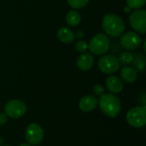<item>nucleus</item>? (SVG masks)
<instances>
[{
	"label": "nucleus",
	"mask_w": 146,
	"mask_h": 146,
	"mask_svg": "<svg viewBox=\"0 0 146 146\" xmlns=\"http://www.w3.org/2000/svg\"><path fill=\"white\" fill-rule=\"evenodd\" d=\"M94 64L93 56L89 53H83L77 59V66L82 71L90 70Z\"/></svg>",
	"instance_id": "12"
},
{
	"label": "nucleus",
	"mask_w": 146,
	"mask_h": 146,
	"mask_svg": "<svg viewBox=\"0 0 146 146\" xmlns=\"http://www.w3.org/2000/svg\"><path fill=\"white\" fill-rule=\"evenodd\" d=\"M102 26L105 33L113 38L121 36L125 30V23L123 20L119 15L113 13L107 14L103 17Z\"/></svg>",
	"instance_id": "1"
},
{
	"label": "nucleus",
	"mask_w": 146,
	"mask_h": 146,
	"mask_svg": "<svg viewBox=\"0 0 146 146\" xmlns=\"http://www.w3.org/2000/svg\"><path fill=\"white\" fill-rule=\"evenodd\" d=\"M129 21L131 27L139 33H146V11L145 9H137L133 11L130 17Z\"/></svg>",
	"instance_id": "7"
},
{
	"label": "nucleus",
	"mask_w": 146,
	"mask_h": 146,
	"mask_svg": "<svg viewBox=\"0 0 146 146\" xmlns=\"http://www.w3.org/2000/svg\"><path fill=\"white\" fill-rule=\"evenodd\" d=\"M121 63L114 55H105L98 61V68L104 74H113L119 70Z\"/></svg>",
	"instance_id": "5"
},
{
	"label": "nucleus",
	"mask_w": 146,
	"mask_h": 146,
	"mask_svg": "<svg viewBox=\"0 0 146 146\" xmlns=\"http://www.w3.org/2000/svg\"><path fill=\"white\" fill-rule=\"evenodd\" d=\"M75 49L80 53H84L88 49V44L85 41H78L75 44Z\"/></svg>",
	"instance_id": "20"
},
{
	"label": "nucleus",
	"mask_w": 146,
	"mask_h": 146,
	"mask_svg": "<svg viewBox=\"0 0 146 146\" xmlns=\"http://www.w3.org/2000/svg\"><path fill=\"white\" fill-rule=\"evenodd\" d=\"M56 36L61 42L65 44H70L74 42L75 38V35L73 33V31H71L68 27H60L57 30Z\"/></svg>",
	"instance_id": "13"
},
{
	"label": "nucleus",
	"mask_w": 146,
	"mask_h": 146,
	"mask_svg": "<svg viewBox=\"0 0 146 146\" xmlns=\"http://www.w3.org/2000/svg\"><path fill=\"white\" fill-rule=\"evenodd\" d=\"M98 104V101L94 96L86 95L80 100L79 107L83 112H91L97 108Z\"/></svg>",
	"instance_id": "10"
},
{
	"label": "nucleus",
	"mask_w": 146,
	"mask_h": 146,
	"mask_svg": "<svg viewBox=\"0 0 146 146\" xmlns=\"http://www.w3.org/2000/svg\"><path fill=\"white\" fill-rule=\"evenodd\" d=\"M120 74L121 79L127 83H133L138 77L137 71L133 68L128 66H125L124 68H122L121 69Z\"/></svg>",
	"instance_id": "14"
},
{
	"label": "nucleus",
	"mask_w": 146,
	"mask_h": 146,
	"mask_svg": "<svg viewBox=\"0 0 146 146\" xmlns=\"http://www.w3.org/2000/svg\"><path fill=\"white\" fill-rule=\"evenodd\" d=\"M4 146H10V145H4Z\"/></svg>",
	"instance_id": "25"
},
{
	"label": "nucleus",
	"mask_w": 146,
	"mask_h": 146,
	"mask_svg": "<svg viewBox=\"0 0 146 146\" xmlns=\"http://www.w3.org/2000/svg\"><path fill=\"white\" fill-rule=\"evenodd\" d=\"M8 121V116L4 113H0V126L4 125Z\"/></svg>",
	"instance_id": "22"
},
{
	"label": "nucleus",
	"mask_w": 146,
	"mask_h": 146,
	"mask_svg": "<svg viewBox=\"0 0 146 146\" xmlns=\"http://www.w3.org/2000/svg\"><path fill=\"white\" fill-rule=\"evenodd\" d=\"M133 68L138 72H143L145 68V57L142 53H137L133 56Z\"/></svg>",
	"instance_id": "15"
},
{
	"label": "nucleus",
	"mask_w": 146,
	"mask_h": 146,
	"mask_svg": "<svg viewBox=\"0 0 146 146\" xmlns=\"http://www.w3.org/2000/svg\"><path fill=\"white\" fill-rule=\"evenodd\" d=\"M93 92L97 96H102L104 93V87L100 84H97L93 87Z\"/></svg>",
	"instance_id": "21"
},
{
	"label": "nucleus",
	"mask_w": 146,
	"mask_h": 146,
	"mask_svg": "<svg viewBox=\"0 0 146 146\" xmlns=\"http://www.w3.org/2000/svg\"><path fill=\"white\" fill-rule=\"evenodd\" d=\"M5 114L14 119L21 118L23 116L27 111V106L25 103L19 99H13L9 101L4 108Z\"/></svg>",
	"instance_id": "6"
},
{
	"label": "nucleus",
	"mask_w": 146,
	"mask_h": 146,
	"mask_svg": "<svg viewBox=\"0 0 146 146\" xmlns=\"http://www.w3.org/2000/svg\"><path fill=\"white\" fill-rule=\"evenodd\" d=\"M2 143H3V140H2V139H0V145H1Z\"/></svg>",
	"instance_id": "24"
},
{
	"label": "nucleus",
	"mask_w": 146,
	"mask_h": 146,
	"mask_svg": "<svg viewBox=\"0 0 146 146\" xmlns=\"http://www.w3.org/2000/svg\"><path fill=\"white\" fill-rule=\"evenodd\" d=\"M127 123L136 128L142 127L146 124L145 107H135L131 109L126 116Z\"/></svg>",
	"instance_id": "4"
},
{
	"label": "nucleus",
	"mask_w": 146,
	"mask_h": 146,
	"mask_svg": "<svg viewBox=\"0 0 146 146\" xmlns=\"http://www.w3.org/2000/svg\"><path fill=\"white\" fill-rule=\"evenodd\" d=\"M146 0H127V3L129 9H139L145 4Z\"/></svg>",
	"instance_id": "19"
},
{
	"label": "nucleus",
	"mask_w": 146,
	"mask_h": 146,
	"mask_svg": "<svg viewBox=\"0 0 146 146\" xmlns=\"http://www.w3.org/2000/svg\"><path fill=\"white\" fill-rule=\"evenodd\" d=\"M80 15L75 10H70L66 16V21L70 27H76L80 23Z\"/></svg>",
	"instance_id": "16"
},
{
	"label": "nucleus",
	"mask_w": 146,
	"mask_h": 146,
	"mask_svg": "<svg viewBox=\"0 0 146 146\" xmlns=\"http://www.w3.org/2000/svg\"><path fill=\"white\" fill-rule=\"evenodd\" d=\"M118 60H119L120 63L127 66V65H129V64H131L133 62V56L130 51H124V52L121 53Z\"/></svg>",
	"instance_id": "17"
},
{
	"label": "nucleus",
	"mask_w": 146,
	"mask_h": 146,
	"mask_svg": "<svg viewBox=\"0 0 146 146\" xmlns=\"http://www.w3.org/2000/svg\"><path fill=\"white\" fill-rule=\"evenodd\" d=\"M120 43L122 48L128 50H135L140 47L142 38L135 32H127L121 36Z\"/></svg>",
	"instance_id": "8"
},
{
	"label": "nucleus",
	"mask_w": 146,
	"mask_h": 146,
	"mask_svg": "<svg viewBox=\"0 0 146 146\" xmlns=\"http://www.w3.org/2000/svg\"><path fill=\"white\" fill-rule=\"evenodd\" d=\"M106 87L112 93H119L123 89V82L117 76H110L106 80Z\"/></svg>",
	"instance_id": "11"
},
{
	"label": "nucleus",
	"mask_w": 146,
	"mask_h": 146,
	"mask_svg": "<svg viewBox=\"0 0 146 146\" xmlns=\"http://www.w3.org/2000/svg\"><path fill=\"white\" fill-rule=\"evenodd\" d=\"M99 107L103 113L111 118L116 117L121 110V104L120 99L114 94H103L100 96Z\"/></svg>",
	"instance_id": "2"
},
{
	"label": "nucleus",
	"mask_w": 146,
	"mask_h": 146,
	"mask_svg": "<svg viewBox=\"0 0 146 146\" xmlns=\"http://www.w3.org/2000/svg\"><path fill=\"white\" fill-rule=\"evenodd\" d=\"M110 47V40L104 33H97L91 39L88 48L94 55L100 56L105 54Z\"/></svg>",
	"instance_id": "3"
},
{
	"label": "nucleus",
	"mask_w": 146,
	"mask_h": 146,
	"mask_svg": "<svg viewBox=\"0 0 146 146\" xmlns=\"http://www.w3.org/2000/svg\"><path fill=\"white\" fill-rule=\"evenodd\" d=\"M89 1L90 0H68V3L73 9H82L85 6H86Z\"/></svg>",
	"instance_id": "18"
},
{
	"label": "nucleus",
	"mask_w": 146,
	"mask_h": 146,
	"mask_svg": "<svg viewBox=\"0 0 146 146\" xmlns=\"http://www.w3.org/2000/svg\"><path fill=\"white\" fill-rule=\"evenodd\" d=\"M20 146H31V145H30V144H26V143H25V144H21Z\"/></svg>",
	"instance_id": "23"
},
{
	"label": "nucleus",
	"mask_w": 146,
	"mask_h": 146,
	"mask_svg": "<svg viewBox=\"0 0 146 146\" xmlns=\"http://www.w3.org/2000/svg\"><path fill=\"white\" fill-rule=\"evenodd\" d=\"M26 139L31 145H39L44 139V130L37 123L30 124L26 129Z\"/></svg>",
	"instance_id": "9"
}]
</instances>
